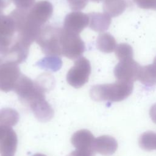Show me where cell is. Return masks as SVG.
Returning <instances> with one entry per match:
<instances>
[{"instance_id": "obj_1", "label": "cell", "mask_w": 156, "mask_h": 156, "mask_svg": "<svg viewBox=\"0 0 156 156\" xmlns=\"http://www.w3.org/2000/svg\"><path fill=\"white\" fill-rule=\"evenodd\" d=\"M133 88V82L116 80L112 83L93 86L90 90V96L96 101L119 102L130 95Z\"/></svg>"}, {"instance_id": "obj_2", "label": "cell", "mask_w": 156, "mask_h": 156, "mask_svg": "<svg viewBox=\"0 0 156 156\" xmlns=\"http://www.w3.org/2000/svg\"><path fill=\"white\" fill-rule=\"evenodd\" d=\"M141 66L133 58L121 60L114 69L117 80L133 82L138 79Z\"/></svg>"}, {"instance_id": "obj_3", "label": "cell", "mask_w": 156, "mask_h": 156, "mask_svg": "<svg viewBox=\"0 0 156 156\" xmlns=\"http://www.w3.org/2000/svg\"><path fill=\"white\" fill-rule=\"evenodd\" d=\"M18 144L17 135L11 127L0 125V154L3 156H13Z\"/></svg>"}, {"instance_id": "obj_4", "label": "cell", "mask_w": 156, "mask_h": 156, "mask_svg": "<svg viewBox=\"0 0 156 156\" xmlns=\"http://www.w3.org/2000/svg\"><path fill=\"white\" fill-rule=\"evenodd\" d=\"M94 140L95 138L90 131L82 129L76 132L73 135L71 142L76 149H94Z\"/></svg>"}, {"instance_id": "obj_5", "label": "cell", "mask_w": 156, "mask_h": 156, "mask_svg": "<svg viewBox=\"0 0 156 156\" xmlns=\"http://www.w3.org/2000/svg\"><path fill=\"white\" fill-rule=\"evenodd\" d=\"M118 147L116 140L108 135H102L95 138L94 149L96 152L102 155H110L115 153Z\"/></svg>"}, {"instance_id": "obj_6", "label": "cell", "mask_w": 156, "mask_h": 156, "mask_svg": "<svg viewBox=\"0 0 156 156\" xmlns=\"http://www.w3.org/2000/svg\"><path fill=\"white\" fill-rule=\"evenodd\" d=\"M137 80L146 86L156 85V67L153 64L141 66Z\"/></svg>"}, {"instance_id": "obj_7", "label": "cell", "mask_w": 156, "mask_h": 156, "mask_svg": "<svg viewBox=\"0 0 156 156\" xmlns=\"http://www.w3.org/2000/svg\"><path fill=\"white\" fill-rule=\"evenodd\" d=\"M127 2L126 0H104L103 9L105 13L110 17L120 15L126 10Z\"/></svg>"}, {"instance_id": "obj_8", "label": "cell", "mask_w": 156, "mask_h": 156, "mask_svg": "<svg viewBox=\"0 0 156 156\" xmlns=\"http://www.w3.org/2000/svg\"><path fill=\"white\" fill-rule=\"evenodd\" d=\"M91 16L90 27L94 30L103 32L108 29L111 24V17L106 13H94Z\"/></svg>"}, {"instance_id": "obj_9", "label": "cell", "mask_w": 156, "mask_h": 156, "mask_svg": "<svg viewBox=\"0 0 156 156\" xmlns=\"http://www.w3.org/2000/svg\"><path fill=\"white\" fill-rule=\"evenodd\" d=\"M116 42L115 38L108 33H103L97 39V48L105 53H110L115 50Z\"/></svg>"}, {"instance_id": "obj_10", "label": "cell", "mask_w": 156, "mask_h": 156, "mask_svg": "<svg viewBox=\"0 0 156 156\" xmlns=\"http://www.w3.org/2000/svg\"><path fill=\"white\" fill-rule=\"evenodd\" d=\"M20 115L17 111L11 108H4L0 110V125L12 127L17 124Z\"/></svg>"}, {"instance_id": "obj_11", "label": "cell", "mask_w": 156, "mask_h": 156, "mask_svg": "<svg viewBox=\"0 0 156 156\" xmlns=\"http://www.w3.org/2000/svg\"><path fill=\"white\" fill-rule=\"evenodd\" d=\"M140 146L145 151L156 149V133L153 132L143 133L139 138Z\"/></svg>"}, {"instance_id": "obj_12", "label": "cell", "mask_w": 156, "mask_h": 156, "mask_svg": "<svg viewBox=\"0 0 156 156\" xmlns=\"http://www.w3.org/2000/svg\"><path fill=\"white\" fill-rule=\"evenodd\" d=\"M115 52L117 58L119 61L133 58V49L127 43H120L118 44Z\"/></svg>"}, {"instance_id": "obj_13", "label": "cell", "mask_w": 156, "mask_h": 156, "mask_svg": "<svg viewBox=\"0 0 156 156\" xmlns=\"http://www.w3.org/2000/svg\"><path fill=\"white\" fill-rule=\"evenodd\" d=\"M140 8L156 10V0H133Z\"/></svg>"}, {"instance_id": "obj_14", "label": "cell", "mask_w": 156, "mask_h": 156, "mask_svg": "<svg viewBox=\"0 0 156 156\" xmlns=\"http://www.w3.org/2000/svg\"><path fill=\"white\" fill-rule=\"evenodd\" d=\"M95 151L94 149H78L73 151L68 156H94Z\"/></svg>"}, {"instance_id": "obj_15", "label": "cell", "mask_w": 156, "mask_h": 156, "mask_svg": "<svg viewBox=\"0 0 156 156\" xmlns=\"http://www.w3.org/2000/svg\"><path fill=\"white\" fill-rule=\"evenodd\" d=\"M149 114L152 120L154 121V122L156 123V104H154L151 107L150 109Z\"/></svg>"}, {"instance_id": "obj_16", "label": "cell", "mask_w": 156, "mask_h": 156, "mask_svg": "<svg viewBox=\"0 0 156 156\" xmlns=\"http://www.w3.org/2000/svg\"><path fill=\"white\" fill-rule=\"evenodd\" d=\"M33 156H46V155L44 154H35Z\"/></svg>"}, {"instance_id": "obj_17", "label": "cell", "mask_w": 156, "mask_h": 156, "mask_svg": "<svg viewBox=\"0 0 156 156\" xmlns=\"http://www.w3.org/2000/svg\"><path fill=\"white\" fill-rule=\"evenodd\" d=\"M91 1H96V2H98V1H101V0H91Z\"/></svg>"}, {"instance_id": "obj_18", "label": "cell", "mask_w": 156, "mask_h": 156, "mask_svg": "<svg viewBox=\"0 0 156 156\" xmlns=\"http://www.w3.org/2000/svg\"><path fill=\"white\" fill-rule=\"evenodd\" d=\"M2 156H3V155H2Z\"/></svg>"}]
</instances>
